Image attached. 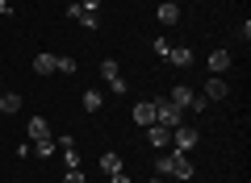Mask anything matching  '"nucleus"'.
Instances as JSON below:
<instances>
[{
  "label": "nucleus",
  "mask_w": 251,
  "mask_h": 183,
  "mask_svg": "<svg viewBox=\"0 0 251 183\" xmlns=\"http://www.w3.org/2000/svg\"><path fill=\"white\" fill-rule=\"evenodd\" d=\"M151 104H155V125H163V129H176V125H180V108L172 104L168 96L151 100Z\"/></svg>",
  "instance_id": "f257e3e1"
},
{
  "label": "nucleus",
  "mask_w": 251,
  "mask_h": 183,
  "mask_svg": "<svg viewBox=\"0 0 251 183\" xmlns=\"http://www.w3.org/2000/svg\"><path fill=\"white\" fill-rule=\"evenodd\" d=\"M147 183H163V179H159V175H155V179H147Z\"/></svg>",
  "instance_id": "a878e982"
},
{
  "label": "nucleus",
  "mask_w": 251,
  "mask_h": 183,
  "mask_svg": "<svg viewBox=\"0 0 251 183\" xmlns=\"http://www.w3.org/2000/svg\"><path fill=\"white\" fill-rule=\"evenodd\" d=\"M168 62H172V67H193V50H188V46H172Z\"/></svg>",
  "instance_id": "1a4fd4ad"
},
{
  "label": "nucleus",
  "mask_w": 251,
  "mask_h": 183,
  "mask_svg": "<svg viewBox=\"0 0 251 183\" xmlns=\"http://www.w3.org/2000/svg\"><path fill=\"white\" fill-rule=\"evenodd\" d=\"M147 142H151L155 150H168L172 146V129H163V125H147Z\"/></svg>",
  "instance_id": "423d86ee"
},
{
  "label": "nucleus",
  "mask_w": 251,
  "mask_h": 183,
  "mask_svg": "<svg viewBox=\"0 0 251 183\" xmlns=\"http://www.w3.org/2000/svg\"><path fill=\"white\" fill-rule=\"evenodd\" d=\"M109 183H130V175H126V171H113V175H109Z\"/></svg>",
  "instance_id": "5701e85b"
},
{
  "label": "nucleus",
  "mask_w": 251,
  "mask_h": 183,
  "mask_svg": "<svg viewBox=\"0 0 251 183\" xmlns=\"http://www.w3.org/2000/svg\"><path fill=\"white\" fill-rule=\"evenodd\" d=\"M100 75H105V79L122 75V67H117V59H100Z\"/></svg>",
  "instance_id": "6ab92c4d"
},
{
  "label": "nucleus",
  "mask_w": 251,
  "mask_h": 183,
  "mask_svg": "<svg viewBox=\"0 0 251 183\" xmlns=\"http://www.w3.org/2000/svg\"><path fill=\"white\" fill-rule=\"evenodd\" d=\"M172 104H176L180 108V113H188V108H193V100H197V92H193V87H184V83H176V87H172Z\"/></svg>",
  "instance_id": "7ed1b4c3"
},
{
  "label": "nucleus",
  "mask_w": 251,
  "mask_h": 183,
  "mask_svg": "<svg viewBox=\"0 0 251 183\" xmlns=\"http://www.w3.org/2000/svg\"><path fill=\"white\" fill-rule=\"evenodd\" d=\"M75 67H80L75 59H54V71H59V75H75Z\"/></svg>",
  "instance_id": "f3484780"
},
{
  "label": "nucleus",
  "mask_w": 251,
  "mask_h": 183,
  "mask_svg": "<svg viewBox=\"0 0 251 183\" xmlns=\"http://www.w3.org/2000/svg\"><path fill=\"white\" fill-rule=\"evenodd\" d=\"M155 17H159V25H176V21H180V4H159Z\"/></svg>",
  "instance_id": "ddd939ff"
},
{
  "label": "nucleus",
  "mask_w": 251,
  "mask_h": 183,
  "mask_svg": "<svg viewBox=\"0 0 251 183\" xmlns=\"http://www.w3.org/2000/svg\"><path fill=\"white\" fill-rule=\"evenodd\" d=\"M29 146H34V154H38V158H50L54 150H59V146H54V138H46V142H29Z\"/></svg>",
  "instance_id": "dca6fc26"
},
{
  "label": "nucleus",
  "mask_w": 251,
  "mask_h": 183,
  "mask_svg": "<svg viewBox=\"0 0 251 183\" xmlns=\"http://www.w3.org/2000/svg\"><path fill=\"white\" fill-rule=\"evenodd\" d=\"M155 171H159V179H168V175H172V154L168 158H155Z\"/></svg>",
  "instance_id": "4be33fe9"
},
{
  "label": "nucleus",
  "mask_w": 251,
  "mask_h": 183,
  "mask_svg": "<svg viewBox=\"0 0 251 183\" xmlns=\"http://www.w3.org/2000/svg\"><path fill=\"white\" fill-rule=\"evenodd\" d=\"M80 104H84V113H100V104H105V96H100L97 87H88V92H84V100H80Z\"/></svg>",
  "instance_id": "f8f14e48"
},
{
  "label": "nucleus",
  "mask_w": 251,
  "mask_h": 183,
  "mask_svg": "<svg viewBox=\"0 0 251 183\" xmlns=\"http://www.w3.org/2000/svg\"><path fill=\"white\" fill-rule=\"evenodd\" d=\"M172 142H176V150H180V154H188V150H197L201 133H197V125H184V121H180L176 129H172Z\"/></svg>",
  "instance_id": "f03ea898"
},
{
  "label": "nucleus",
  "mask_w": 251,
  "mask_h": 183,
  "mask_svg": "<svg viewBox=\"0 0 251 183\" xmlns=\"http://www.w3.org/2000/svg\"><path fill=\"white\" fill-rule=\"evenodd\" d=\"M80 9H92V13H97V9H100V0H80Z\"/></svg>",
  "instance_id": "b1692460"
},
{
  "label": "nucleus",
  "mask_w": 251,
  "mask_h": 183,
  "mask_svg": "<svg viewBox=\"0 0 251 183\" xmlns=\"http://www.w3.org/2000/svg\"><path fill=\"white\" fill-rule=\"evenodd\" d=\"M59 183H88V179H84V171H80V166H67V175H63Z\"/></svg>",
  "instance_id": "aec40b11"
},
{
  "label": "nucleus",
  "mask_w": 251,
  "mask_h": 183,
  "mask_svg": "<svg viewBox=\"0 0 251 183\" xmlns=\"http://www.w3.org/2000/svg\"><path fill=\"white\" fill-rule=\"evenodd\" d=\"M163 4H180V0H163Z\"/></svg>",
  "instance_id": "bb28decb"
},
{
  "label": "nucleus",
  "mask_w": 251,
  "mask_h": 183,
  "mask_svg": "<svg viewBox=\"0 0 251 183\" xmlns=\"http://www.w3.org/2000/svg\"><path fill=\"white\" fill-rule=\"evenodd\" d=\"M100 171H105V175H113V171H122V158H117L113 150H105V154H100Z\"/></svg>",
  "instance_id": "2eb2a0df"
},
{
  "label": "nucleus",
  "mask_w": 251,
  "mask_h": 183,
  "mask_svg": "<svg viewBox=\"0 0 251 183\" xmlns=\"http://www.w3.org/2000/svg\"><path fill=\"white\" fill-rule=\"evenodd\" d=\"M134 121L138 125H155V104H151V100H138V104H134Z\"/></svg>",
  "instance_id": "9d476101"
},
{
  "label": "nucleus",
  "mask_w": 251,
  "mask_h": 183,
  "mask_svg": "<svg viewBox=\"0 0 251 183\" xmlns=\"http://www.w3.org/2000/svg\"><path fill=\"white\" fill-rule=\"evenodd\" d=\"M25 133H29V142H46V138H50V125H46L42 117H29V121H25Z\"/></svg>",
  "instance_id": "6e6552de"
},
{
  "label": "nucleus",
  "mask_w": 251,
  "mask_h": 183,
  "mask_svg": "<svg viewBox=\"0 0 251 183\" xmlns=\"http://www.w3.org/2000/svg\"><path fill=\"white\" fill-rule=\"evenodd\" d=\"M109 92H113V96H126V92H130V83H126V75H113V79H109Z\"/></svg>",
  "instance_id": "a211bd4d"
},
{
  "label": "nucleus",
  "mask_w": 251,
  "mask_h": 183,
  "mask_svg": "<svg viewBox=\"0 0 251 183\" xmlns=\"http://www.w3.org/2000/svg\"><path fill=\"white\" fill-rule=\"evenodd\" d=\"M0 113H21V96H17V92H0Z\"/></svg>",
  "instance_id": "9b49d317"
},
{
  "label": "nucleus",
  "mask_w": 251,
  "mask_h": 183,
  "mask_svg": "<svg viewBox=\"0 0 251 183\" xmlns=\"http://www.w3.org/2000/svg\"><path fill=\"white\" fill-rule=\"evenodd\" d=\"M226 96H230V83L222 75H209L205 79V100H226Z\"/></svg>",
  "instance_id": "39448f33"
},
{
  "label": "nucleus",
  "mask_w": 251,
  "mask_h": 183,
  "mask_svg": "<svg viewBox=\"0 0 251 183\" xmlns=\"http://www.w3.org/2000/svg\"><path fill=\"white\" fill-rule=\"evenodd\" d=\"M230 50H214L209 54V75H226V71H230Z\"/></svg>",
  "instance_id": "0eeeda50"
},
{
  "label": "nucleus",
  "mask_w": 251,
  "mask_h": 183,
  "mask_svg": "<svg viewBox=\"0 0 251 183\" xmlns=\"http://www.w3.org/2000/svg\"><path fill=\"white\" fill-rule=\"evenodd\" d=\"M151 50L159 54V59H168V50H172V42H168V38H155V42H151Z\"/></svg>",
  "instance_id": "412c9836"
},
{
  "label": "nucleus",
  "mask_w": 251,
  "mask_h": 183,
  "mask_svg": "<svg viewBox=\"0 0 251 183\" xmlns=\"http://www.w3.org/2000/svg\"><path fill=\"white\" fill-rule=\"evenodd\" d=\"M4 13H13V4H9V0H0V17H4Z\"/></svg>",
  "instance_id": "393cba45"
},
{
  "label": "nucleus",
  "mask_w": 251,
  "mask_h": 183,
  "mask_svg": "<svg viewBox=\"0 0 251 183\" xmlns=\"http://www.w3.org/2000/svg\"><path fill=\"white\" fill-rule=\"evenodd\" d=\"M54 59H59V54H38L34 59V75H54Z\"/></svg>",
  "instance_id": "4468645a"
},
{
  "label": "nucleus",
  "mask_w": 251,
  "mask_h": 183,
  "mask_svg": "<svg viewBox=\"0 0 251 183\" xmlns=\"http://www.w3.org/2000/svg\"><path fill=\"white\" fill-rule=\"evenodd\" d=\"M172 175H176V179H193V175H197V166H193V158L188 154H172Z\"/></svg>",
  "instance_id": "20e7f679"
}]
</instances>
